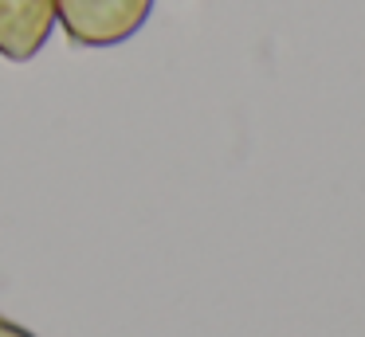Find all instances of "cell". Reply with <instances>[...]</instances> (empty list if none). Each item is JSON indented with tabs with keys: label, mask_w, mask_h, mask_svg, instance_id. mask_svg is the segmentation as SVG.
<instances>
[{
	"label": "cell",
	"mask_w": 365,
	"mask_h": 337,
	"mask_svg": "<svg viewBox=\"0 0 365 337\" xmlns=\"http://www.w3.org/2000/svg\"><path fill=\"white\" fill-rule=\"evenodd\" d=\"M51 31H56V0H0V59H36Z\"/></svg>",
	"instance_id": "2"
},
{
	"label": "cell",
	"mask_w": 365,
	"mask_h": 337,
	"mask_svg": "<svg viewBox=\"0 0 365 337\" xmlns=\"http://www.w3.org/2000/svg\"><path fill=\"white\" fill-rule=\"evenodd\" d=\"M153 0H56V24L75 47H118L145 28Z\"/></svg>",
	"instance_id": "1"
},
{
	"label": "cell",
	"mask_w": 365,
	"mask_h": 337,
	"mask_svg": "<svg viewBox=\"0 0 365 337\" xmlns=\"http://www.w3.org/2000/svg\"><path fill=\"white\" fill-rule=\"evenodd\" d=\"M0 337H36L28 326H20V321L12 318H0Z\"/></svg>",
	"instance_id": "3"
}]
</instances>
